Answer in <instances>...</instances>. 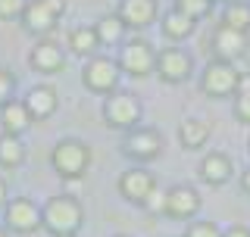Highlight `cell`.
<instances>
[{
    "label": "cell",
    "instance_id": "obj_1",
    "mask_svg": "<svg viewBox=\"0 0 250 237\" xmlns=\"http://www.w3.org/2000/svg\"><path fill=\"white\" fill-rule=\"evenodd\" d=\"M84 225V206L72 194H57L41 206V228L53 237H75Z\"/></svg>",
    "mask_w": 250,
    "mask_h": 237
},
{
    "label": "cell",
    "instance_id": "obj_2",
    "mask_svg": "<svg viewBox=\"0 0 250 237\" xmlns=\"http://www.w3.org/2000/svg\"><path fill=\"white\" fill-rule=\"evenodd\" d=\"M91 147L84 140H75V138H66L60 140L57 147L50 150V165L60 178L66 181H75V178H84L91 169Z\"/></svg>",
    "mask_w": 250,
    "mask_h": 237
},
{
    "label": "cell",
    "instance_id": "obj_3",
    "mask_svg": "<svg viewBox=\"0 0 250 237\" xmlns=\"http://www.w3.org/2000/svg\"><path fill=\"white\" fill-rule=\"evenodd\" d=\"M241 88H244V78L234 69V62L229 59H213L207 62V69L200 72V91L213 100H225V97H234Z\"/></svg>",
    "mask_w": 250,
    "mask_h": 237
},
{
    "label": "cell",
    "instance_id": "obj_4",
    "mask_svg": "<svg viewBox=\"0 0 250 237\" xmlns=\"http://www.w3.org/2000/svg\"><path fill=\"white\" fill-rule=\"evenodd\" d=\"M62 16H66V0H25L19 19L28 35L44 38L62 22Z\"/></svg>",
    "mask_w": 250,
    "mask_h": 237
},
{
    "label": "cell",
    "instance_id": "obj_5",
    "mask_svg": "<svg viewBox=\"0 0 250 237\" xmlns=\"http://www.w3.org/2000/svg\"><path fill=\"white\" fill-rule=\"evenodd\" d=\"M141 116H144V106H141V100L135 94L128 91H113L106 94V103H104V122L109 128H119V131H128L135 128L141 122Z\"/></svg>",
    "mask_w": 250,
    "mask_h": 237
},
{
    "label": "cell",
    "instance_id": "obj_6",
    "mask_svg": "<svg viewBox=\"0 0 250 237\" xmlns=\"http://www.w3.org/2000/svg\"><path fill=\"white\" fill-rule=\"evenodd\" d=\"M119 78H122L119 62L109 59V57H97V53H94L82 69V81L91 94H113L119 88Z\"/></svg>",
    "mask_w": 250,
    "mask_h": 237
},
{
    "label": "cell",
    "instance_id": "obj_7",
    "mask_svg": "<svg viewBox=\"0 0 250 237\" xmlns=\"http://www.w3.org/2000/svg\"><path fill=\"white\" fill-rule=\"evenodd\" d=\"M116 62H119V69L125 75L147 78L156 69V50L144 41V38H131V41H125L119 47V59Z\"/></svg>",
    "mask_w": 250,
    "mask_h": 237
},
{
    "label": "cell",
    "instance_id": "obj_8",
    "mask_svg": "<svg viewBox=\"0 0 250 237\" xmlns=\"http://www.w3.org/2000/svg\"><path fill=\"white\" fill-rule=\"evenodd\" d=\"M122 153L128 159H138V162H150L163 153V134L156 128H128L122 140Z\"/></svg>",
    "mask_w": 250,
    "mask_h": 237
},
{
    "label": "cell",
    "instance_id": "obj_9",
    "mask_svg": "<svg viewBox=\"0 0 250 237\" xmlns=\"http://www.w3.org/2000/svg\"><path fill=\"white\" fill-rule=\"evenodd\" d=\"M191 72H194V59L182 47H166V50L156 53V75L166 84H182L191 78Z\"/></svg>",
    "mask_w": 250,
    "mask_h": 237
},
{
    "label": "cell",
    "instance_id": "obj_10",
    "mask_svg": "<svg viewBox=\"0 0 250 237\" xmlns=\"http://www.w3.org/2000/svg\"><path fill=\"white\" fill-rule=\"evenodd\" d=\"M6 228L13 234H35L41 228V206L28 197H13L6 200Z\"/></svg>",
    "mask_w": 250,
    "mask_h": 237
},
{
    "label": "cell",
    "instance_id": "obj_11",
    "mask_svg": "<svg viewBox=\"0 0 250 237\" xmlns=\"http://www.w3.org/2000/svg\"><path fill=\"white\" fill-rule=\"evenodd\" d=\"M203 200L200 194L194 191L191 184H175L166 191V216L175 218V222H188V218H194L200 212Z\"/></svg>",
    "mask_w": 250,
    "mask_h": 237
},
{
    "label": "cell",
    "instance_id": "obj_12",
    "mask_svg": "<svg viewBox=\"0 0 250 237\" xmlns=\"http://www.w3.org/2000/svg\"><path fill=\"white\" fill-rule=\"evenodd\" d=\"M116 187H119L122 200L135 203V206H144V200L150 197V191L156 187V178L147 169H128V172H122V175H119Z\"/></svg>",
    "mask_w": 250,
    "mask_h": 237
},
{
    "label": "cell",
    "instance_id": "obj_13",
    "mask_svg": "<svg viewBox=\"0 0 250 237\" xmlns=\"http://www.w3.org/2000/svg\"><path fill=\"white\" fill-rule=\"evenodd\" d=\"M28 62H31V69L41 72V75H57V72L66 69V50H62L57 41H50V38H41V41L31 47Z\"/></svg>",
    "mask_w": 250,
    "mask_h": 237
},
{
    "label": "cell",
    "instance_id": "obj_14",
    "mask_svg": "<svg viewBox=\"0 0 250 237\" xmlns=\"http://www.w3.org/2000/svg\"><path fill=\"white\" fill-rule=\"evenodd\" d=\"M209 47H213L216 59H241L247 53V31H238L231 25H219L213 31V41H209Z\"/></svg>",
    "mask_w": 250,
    "mask_h": 237
},
{
    "label": "cell",
    "instance_id": "obj_15",
    "mask_svg": "<svg viewBox=\"0 0 250 237\" xmlns=\"http://www.w3.org/2000/svg\"><path fill=\"white\" fill-rule=\"evenodd\" d=\"M156 13H160V3H156V0H119V10H116V16H119L128 28L153 25Z\"/></svg>",
    "mask_w": 250,
    "mask_h": 237
},
{
    "label": "cell",
    "instance_id": "obj_16",
    "mask_svg": "<svg viewBox=\"0 0 250 237\" xmlns=\"http://www.w3.org/2000/svg\"><path fill=\"white\" fill-rule=\"evenodd\" d=\"M231 172H234V165H231V159L225 153H207L200 159V165H197V175H200V181L203 184H209V187H222L225 181L231 178Z\"/></svg>",
    "mask_w": 250,
    "mask_h": 237
},
{
    "label": "cell",
    "instance_id": "obj_17",
    "mask_svg": "<svg viewBox=\"0 0 250 237\" xmlns=\"http://www.w3.org/2000/svg\"><path fill=\"white\" fill-rule=\"evenodd\" d=\"M22 100H25V106H28V113H31L35 122H44V118H50L60 109L57 91L47 88V84H35V88H28V94Z\"/></svg>",
    "mask_w": 250,
    "mask_h": 237
},
{
    "label": "cell",
    "instance_id": "obj_18",
    "mask_svg": "<svg viewBox=\"0 0 250 237\" xmlns=\"http://www.w3.org/2000/svg\"><path fill=\"white\" fill-rule=\"evenodd\" d=\"M31 113H28V106H25V100H10L6 106H0V125H3V131H10V134H22V131H28L31 128Z\"/></svg>",
    "mask_w": 250,
    "mask_h": 237
},
{
    "label": "cell",
    "instance_id": "obj_19",
    "mask_svg": "<svg viewBox=\"0 0 250 237\" xmlns=\"http://www.w3.org/2000/svg\"><path fill=\"white\" fill-rule=\"evenodd\" d=\"M209 134H213L209 122H203V118H185L178 125V144L185 150H200V147H207Z\"/></svg>",
    "mask_w": 250,
    "mask_h": 237
},
{
    "label": "cell",
    "instance_id": "obj_20",
    "mask_svg": "<svg viewBox=\"0 0 250 237\" xmlns=\"http://www.w3.org/2000/svg\"><path fill=\"white\" fill-rule=\"evenodd\" d=\"M66 47L75 53V57L91 59L94 53L100 50V41H97V31H94V25H75L72 31H69V44Z\"/></svg>",
    "mask_w": 250,
    "mask_h": 237
},
{
    "label": "cell",
    "instance_id": "obj_21",
    "mask_svg": "<svg viewBox=\"0 0 250 237\" xmlns=\"http://www.w3.org/2000/svg\"><path fill=\"white\" fill-rule=\"evenodd\" d=\"M94 31H97V41L100 47H122L125 44V31H128V25L119 19V16H104V19L94 22Z\"/></svg>",
    "mask_w": 250,
    "mask_h": 237
},
{
    "label": "cell",
    "instance_id": "obj_22",
    "mask_svg": "<svg viewBox=\"0 0 250 237\" xmlns=\"http://www.w3.org/2000/svg\"><path fill=\"white\" fill-rule=\"evenodd\" d=\"M194 28H197V19H191V16L182 13L178 6L163 16V35H166L169 41H185V38L194 35Z\"/></svg>",
    "mask_w": 250,
    "mask_h": 237
},
{
    "label": "cell",
    "instance_id": "obj_23",
    "mask_svg": "<svg viewBox=\"0 0 250 237\" xmlns=\"http://www.w3.org/2000/svg\"><path fill=\"white\" fill-rule=\"evenodd\" d=\"M25 162V144L19 140V134L3 131L0 134V169H19Z\"/></svg>",
    "mask_w": 250,
    "mask_h": 237
},
{
    "label": "cell",
    "instance_id": "obj_24",
    "mask_svg": "<svg viewBox=\"0 0 250 237\" xmlns=\"http://www.w3.org/2000/svg\"><path fill=\"white\" fill-rule=\"evenodd\" d=\"M222 25H231L238 31H250V3L244 0H229L222 13Z\"/></svg>",
    "mask_w": 250,
    "mask_h": 237
},
{
    "label": "cell",
    "instance_id": "obj_25",
    "mask_svg": "<svg viewBox=\"0 0 250 237\" xmlns=\"http://www.w3.org/2000/svg\"><path fill=\"white\" fill-rule=\"evenodd\" d=\"M175 6L182 13H188L191 19H203V16L213 10V0H175Z\"/></svg>",
    "mask_w": 250,
    "mask_h": 237
},
{
    "label": "cell",
    "instance_id": "obj_26",
    "mask_svg": "<svg viewBox=\"0 0 250 237\" xmlns=\"http://www.w3.org/2000/svg\"><path fill=\"white\" fill-rule=\"evenodd\" d=\"M185 237H222V228L216 222H191Z\"/></svg>",
    "mask_w": 250,
    "mask_h": 237
},
{
    "label": "cell",
    "instance_id": "obj_27",
    "mask_svg": "<svg viewBox=\"0 0 250 237\" xmlns=\"http://www.w3.org/2000/svg\"><path fill=\"white\" fill-rule=\"evenodd\" d=\"M234 116H238V122L250 125V88H241L234 94Z\"/></svg>",
    "mask_w": 250,
    "mask_h": 237
},
{
    "label": "cell",
    "instance_id": "obj_28",
    "mask_svg": "<svg viewBox=\"0 0 250 237\" xmlns=\"http://www.w3.org/2000/svg\"><path fill=\"white\" fill-rule=\"evenodd\" d=\"M16 94V75L10 69H0V106H6Z\"/></svg>",
    "mask_w": 250,
    "mask_h": 237
},
{
    "label": "cell",
    "instance_id": "obj_29",
    "mask_svg": "<svg viewBox=\"0 0 250 237\" xmlns=\"http://www.w3.org/2000/svg\"><path fill=\"white\" fill-rule=\"evenodd\" d=\"M144 209L150 212V216H166V191L153 187V191H150V197L144 200Z\"/></svg>",
    "mask_w": 250,
    "mask_h": 237
},
{
    "label": "cell",
    "instance_id": "obj_30",
    "mask_svg": "<svg viewBox=\"0 0 250 237\" xmlns=\"http://www.w3.org/2000/svg\"><path fill=\"white\" fill-rule=\"evenodd\" d=\"M25 0H0V19H19Z\"/></svg>",
    "mask_w": 250,
    "mask_h": 237
},
{
    "label": "cell",
    "instance_id": "obj_31",
    "mask_svg": "<svg viewBox=\"0 0 250 237\" xmlns=\"http://www.w3.org/2000/svg\"><path fill=\"white\" fill-rule=\"evenodd\" d=\"M222 237H250V228L247 225H231V228H225Z\"/></svg>",
    "mask_w": 250,
    "mask_h": 237
},
{
    "label": "cell",
    "instance_id": "obj_32",
    "mask_svg": "<svg viewBox=\"0 0 250 237\" xmlns=\"http://www.w3.org/2000/svg\"><path fill=\"white\" fill-rule=\"evenodd\" d=\"M241 187H244V194L250 197V169L244 172V175H241Z\"/></svg>",
    "mask_w": 250,
    "mask_h": 237
},
{
    "label": "cell",
    "instance_id": "obj_33",
    "mask_svg": "<svg viewBox=\"0 0 250 237\" xmlns=\"http://www.w3.org/2000/svg\"><path fill=\"white\" fill-rule=\"evenodd\" d=\"M0 206H6V184L0 181Z\"/></svg>",
    "mask_w": 250,
    "mask_h": 237
},
{
    "label": "cell",
    "instance_id": "obj_34",
    "mask_svg": "<svg viewBox=\"0 0 250 237\" xmlns=\"http://www.w3.org/2000/svg\"><path fill=\"white\" fill-rule=\"evenodd\" d=\"M0 237H10V234H6V231H3V228H0Z\"/></svg>",
    "mask_w": 250,
    "mask_h": 237
},
{
    "label": "cell",
    "instance_id": "obj_35",
    "mask_svg": "<svg viewBox=\"0 0 250 237\" xmlns=\"http://www.w3.org/2000/svg\"><path fill=\"white\" fill-rule=\"evenodd\" d=\"M113 237H128V234H113Z\"/></svg>",
    "mask_w": 250,
    "mask_h": 237
},
{
    "label": "cell",
    "instance_id": "obj_36",
    "mask_svg": "<svg viewBox=\"0 0 250 237\" xmlns=\"http://www.w3.org/2000/svg\"><path fill=\"white\" fill-rule=\"evenodd\" d=\"M213 3H216V0H213ZM222 3H229V0H222Z\"/></svg>",
    "mask_w": 250,
    "mask_h": 237
},
{
    "label": "cell",
    "instance_id": "obj_37",
    "mask_svg": "<svg viewBox=\"0 0 250 237\" xmlns=\"http://www.w3.org/2000/svg\"><path fill=\"white\" fill-rule=\"evenodd\" d=\"M247 150H250V140H247Z\"/></svg>",
    "mask_w": 250,
    "mask_h": 237
}]
</instances>
